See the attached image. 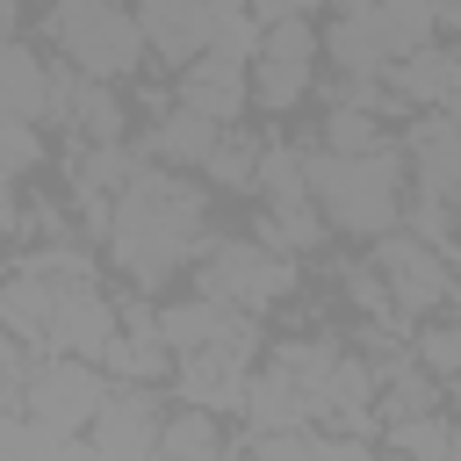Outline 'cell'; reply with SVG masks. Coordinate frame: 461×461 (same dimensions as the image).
<instances>
[{"label":"cell","instance_id":"6da1fadb","mask_svg":"<svg viewBox=\"0 0 461 461\" xmlns=\"http://www.w3.org/2000/svg\"><path fill=\"white\" fill-rule=\"evenodd\" d=\"M202 252H209V209H202V194L180 173H166V166H137V180L108 202V259L130 281L158 288V281H173Z\"/></svg>","mask_w":461,"mask_h":461},{"label":"cell","instance_id":"7a4b0ae2","mask_svg":"<svg viewBox=\"0 0 461 461\" xmlns=\"http://www.w3.org/2000/svg\"><path fill=\"white\" fill-rule=\"evenodd\" d=\"M303 180H310V202L324 209L331 230H353V238H382L396 230V187H403V151H317L303 158Z\"/></svg>","mask_w":461,"mask_h":461},{"label":"cell","instance_id":"3957f363","mask_svg":"<svg viewBox=\"0 0 461 461\" xmlns=\"http://www.w3.org/2000/svg\"><path fill=\"white\" fill-rule=\"evenodd\" d=\"M50 36L65 50V65L101 86H115L144 65V29L115 0H50Z\"/></svg>","mask_w":461,"mask_h":461},{"label":"cell","instance_id":"277c9868","mask_svg":"<svg viewBox=\"0 0 461 461\" xmlns=\"http://www.w3.org/2000/svg\"><path fill=\"white\" fill-rule=\"evenodd\" d=\"M194 288H202L209 303H223V310L259 317L267 303H281V295L295 288V259L274 252V245H259V238H216V245L202 252Z\"/></svg>","mask_w":461,"mask_h":461},{"label":"cell","instance_id":"5b68a950","mask_svg":"<svg viewBox=\"0 0 461 461\" xmlns=\"http://www.w3.org/2000/svg\"><path fill=\"white\" fill-rule=\"evenodd\" d=\"M101 396H108L101 360L50 353V360H36V367H29V382H22V418H36L43 432L72 439V432H86V418L101 411Z\"/></svg>","mask_w":461,"mask_h":461},{"label":"cell","instance_id":"8992f818","mask_svg":"<svg viewBox=\"0 0 461 461\" xmlns=\"http://www.w3.org/2000/svg\"><path fill=\"white\" fill-rule=\"evenodd\" d=\"M367 267L382 274L389 310H396L403 324L425 317V310H439V303H454V267L439 259V245H425V238H411V230H382Z\"/></svg>","mask_w":461,"mask_h":461},{"label":"cell","instance_id":"52a82bcc","mask_svg":"<svg viewBox=\"0 0 461 461\" xmlns=\"http://www.w3.org/2000/svg\"><path fill=\"white\" fill-rule=\"evenodd\" d=\"M158 425H166V411H158L151 382H108L101 411L86 418V439H94L101 461H151L158 454Z\"/></svg>","mask_w":461,"mask_h":461},{"label":"cell","instance_id":"ba28073f","mask_svg":"<svg viewBox=\"0 0 461 461\" xmlns=\"http://www.w3.org/2000/svg\"><path fill=\"white\" fill-rule=\"evenodd\" d=\"M310 58H317V29L310 14H288V22H267L259 36V58H252V101L259 108H295L310 94Z\"/></svg>","mask_w":461,"mask_h":461},{"label":"cell","instance_id":"9c48e42d","mask_svg":"<svg viewBox=\"0 0 461 461\" xmlns=\"http://www.w3.org/2000/svg\"><path fill=\"white\" fill-rule=\"evenodd\" d=\"M115 339V310L108 295L86 281V288H58L50 303V324H43V353H72V360H101Z\"/></svg>","mask_w":461,"mask_h":461},{"label":"cell","instance_id":"30bf717a","mask_svg":"<svg viewBox=\"0 0 461 461\" xmlns=\"http://www.w3.org/2000/svg\"><path fill=\"white\" fill-rule=\"evenodd\" d=\"M137 29H144V50H158L166 65H187L209 50V0H137Z\"/></svg>","mask_w":461,"mask_h":461},{"label":"cell","instance_id":"8fae6325","mask_svg":"<svg viewBox=\"0 0 461 461\" xmlns=\"http://www.w3.org/2000/svg\"><path fill=\"white\" fill-rule=\"evenodd\" d=\"M403 151H411L418 194H432V202H461V122H447V115H418V122L403 130Z\"/></svg>","mask_w":461,"mask_h":461},{"label":"cell","instance_id":"7c38bea8","mask_svg":"<svg viewBox=\"0 0 461 461\" xmlns=\"http://www.w3.org/2000/svg\"><path fill=\"white\" fill-rule=\"evenodd\" d=\"M173 101H180V108H194L202 122L230 130V122H238V108H245V65H230V58L202 50V58H187V65H180Z\"/></svg>","mask_w":461,"mask_h":461},{"label":"cell","instance_id":"4fadbf2b","mask_svg":"<svg viewBox=\"0 0 461 461\" xmlns=\"http://www.w3.org/2000/svg\"><path fill=\"white\" fill-rule=\"evenodd\" d=\"M339 7H346L339 29H331V58H339V72H346V79H382L396 58H389V43H382L375 0H339Z\"/></svg>","mask_w":461,"mask_h":461},{"label":"cell","instance_id":"5bb4252c","mask_svg":"<svg viewBox=\"0 0 461 461\" xmlns=\"http://www.w3.org/2000/svg\"><path fill=\"white\" fill-rule=\"evenodd\" d=\"M238 411L252 418V432H295V425H310V396H303V382H295L281 360L245 382V403H238Z\"/></svg>","mask_w":461,"mask_h":461},{"label":"cell","instance_id":"9a60e30c","mask_svg":"<svg viewBox=\"0 0 461 461\" xmlns=\"http://www.w3.org/2000/svg\"><path fill=\"white\" fill-rule=\"evenodd\" d=\"M101 375L108 382H166L173 375V346L158 339V324H144V331H122L115 324V339H108V353H101Z\"/></svg>","mask_w":461,"mask_h":461},{"label":"cell","instance_id":"2e32d148","mask_svg":"<svg viewBox=\"0 0 461 461\" xmlns=\"http://www.w3.org/2000/svg\"><path fill=\"white\" fill-rule=\"evenodd\" d=\"M245 461H375L353 432H310V425H295V432H259L252 439V454Z\"/></svg>","mask_w":461,"mask_h":461},{"label":"cell","instance_id":"e0dca14e","mask_svg":"<svg viewBox=\"0 0 461 461\" xmlns=\"http://www.w3.org/2000/svg\"><path fill=\"white\" fill-rule=\"evenodd\" d=\"M454 65H461V58H447V50L418 43V50H403V58L389 65V94H396L403 108H439V94H447Z\"/></svg>","mask_w":461,"mask_h":461},{"label":"cell","instance_id":"ac0fdd59","mask_svg":"<svg viewBox=\"0 0 461 461\" xmlns=\"http://www.w3.org/2000/svg\"><path fill=\"white\" fill-rule=\"evenodd\" d=\"M50 303H58V288H50L43 274H29V267H22V274L0 288V331H7V339H22V346H43Z\"/></svg>","mask_w":461,"mask_h":461},{"label":"cell","instance_id":"d6986e66","mask_svg":"<svg viewBox=\"0 0 461 461\" xmlns=\"http://www.w3.org/2000/svg\"><path fill=\"white\" fill-rule=\"evenodd\" d=\"M0 108H7V115H22V122L50 115V72H43L14 36L0 43Z\"/></svg>","mask_w":461,"mask_h":461},{"label":"cell","instance_id":"ffe728a7","mask_svg":"<svg viewBox=\"0 0 461 461\" xmlns=\"http://www.w3.org/2000/svg\"><path fill=\"white\" fill-rule=\"evenodd\" d=\"M223 317H230L223 303L194 295V303H166V310H158L151 324H158V339H166V346H173V360H180V353H202V346H209V339L223 331Z\"/></svg>","mask_w":461,"mask_h":461},{"label":"cell","instance_id":"44dd1931","mask_svg":"<svg viewBox=\"0 0 461 461\" xmlns=\"http://www.w3.org/2000/svg\"><path fill=\"white\" fill-rule=\"evenodd\" d=\"M209 144H216V122H202L194 108H173L151 122V158H166V166H202Z\"/></svg>","mask_w":461,"mask_h":461},{"label":"cell","instance_id":"7402d4cb","mask_svg":"<svg viewBox=\"0 0 461 461\" xmlns=\"http://www.w3.org/2000/svg\"><path fill=\"white\" fill-rule=\"evenodd\" d=\"M252 187L267 194V209H295V202H310L303 151H288V144H259V173H252Z\"/></svg>","mask_w":461,"mask_h":461},{"label":"cell","instance_id":"603a6c76","mask_svg":"<svg viewBox=\"0 0 461 461\" xmlns=\"http://www.w3.org/2000/svg\"><path fill=\"white\" fill-rule=\"evenodd\" d=\"M158 454H173V461H223L216 411H173V418L158 425Z\"/></svg>","mask_w":461,"mask_h":461},{"label":"cell","instance_id":"cb8c5ba5","mask_svg":"<svg viewBox=\"0 0 461 461\" xmlns=\"http://www.w3.org/2000/svg\"><path fill=\"white\" fill-rule=\"evenodd\" d=\"M375 22H382V43H389V58H403V50H418V43H432V0H375Z\"/></svg>","mask_w":461,"mask_h":461},{"label":"cell","instance_id":"d4e9b609","mask_svg":"<svg viewBox=\"0 0 461 461\" xmlns=\"http://www.w3.org/2000/svg\"><path fill=\"white\" fill-rule=\"evenodd\" d=\"M202 173H209L216 187H230V194H238V187H252V173H259V144H252V137H238V130H230V137L216 130V144H209Z\"/></svg>","mask_w":461,"mask_h":461},{"label":"cell","instance_id":"484cf974","mask_svg":"<svg viewBox=\"0 0 461 461\" xmlns=\"http://www.w3.org/2000/svg\"><path fill=\"white\" fill-rule=\"evenodd\" d=\"M447 418H432V411H418V418H396L389 425V447L403 454V461H447Z\"/></svg>","mask_w":461,"mask_h":461},{"label":"cell","instance_id":"4316f807","mask_svg":"<svg viewBox=\"0 0 461 461\" xmlns=\"http://www.w3.org/2000/svg\"><path fill=\"white\" fill-rule=\"evenodd\" d=\"M324 151H382L375 108H331L324 115Z\"/></svg>","mask_w":461,"mask_h":461},{"label":"cell","instance_id":"83f0119b","mask_svg":"<svg viewBox=\"0 0 461 461\" xmlns=\"http://www.w3.org/2000/svg\"><path fill=\"white\" fill-rule=\"evenodd\" d=\"M411 360H418L432 382H454V375H461V324H425Z\"/></svg>","mask_w":461,"mask_h":461},{"label":"cell","instance_id":"f1b7e54d","mask_svg":"<svg viewBox=\"0 0 461 461\" xmlns=\"http://www.w3.org/2000/svg\"><path fill=\"white\" fill-rule=\"evenodd\" d=\"M259 36H267V29H259V22L238 7V14H216L209 50H216V58H230V65H252V58H259Z\"/></svg>","mask_w":461,"mask_h":461},{"label":"cell","instance_id":"f546056e","mask_svg":"<svg viewBox=\"0 0 461 461\" xmlns=\"http://www.w3.org/2000/svg\"><path fill=\"white\" fill-rule=\"evenodd\" d=\"M0 461H58V432L36 418H0Z\"/></svg>","mask_w":461,"mask_h":461},{"label":"cell","instance_id":"4dcf8cb0","mask_svg":"<svg viewBox=\"0 0 461 461\" xmlns=\"http://www.w3.org/2000/svg\"><path fill=\"white\" fill-rule=\"evenodd\" d=\"M36 158H43V144H36V122H22V115H7V108H0V180L29 173Z\"/></svg>","mask_w":461,"mask_h":461},{"label":"cell","instance_id":"1f68e13d","mask_svg":"<svg viewBox=\"0 0 461 461\" xmlns=\"http://www.w3.org/2000/svg\"><path fill=\"white\" fill-rule=\"evenodd\" d=\"M403 230H411V238H425V245H447V238H454V202H432V194H418Z\"/></svg>","mask_w":461,"mask_h":461},{"label":"cell","instance_id":"d6a6232c","mask_svg":"<svg viewBox=\"0 0 461 461\" xmlns=\"http://www.w3.org/2000/svg\"><path fill=\"white\" fill-rule=\"evenodd\" d=\"M310 7H317V0H252L245 14H252V22L267 29V22H288V14H310Z\"/></svg>","mask_w":461,"mask_h":461},{"label":"cell","instance_id":"836d02e7","mask_svg":"<svg viewBox=\"0 0 461 461\" xmlns=\"http://www.w3.org/2000/svg\"><path fill=\"white\" fill-rule=\"evenodd\" d=\"M58 461H101V454H94L86 432H72V439H58Z\"/></svg>","mask_w":461,"mask_h":461},{"label":"cell","instance_id":"e575fe53","mask_svg":"<svg viewBox=\"0 0 461 461\" xmlns=\"http://www.w3.org/2000/svg\"><path fill=\"white\" fill-rule=\"evenodd\" d=\"M439 115L461 122V65H454V79H447V94H439Z\"/></svg>","mask_w":461,"mask_h":461},{"label":"cell","instance_id":"d590c367","mask_svg":"<svg viewBox=\"0 0 461 461\" xmlns=\"http://www.w3.org/2000/svg\"><path fill=\"white\" fill-rule=\"evenodd\" d=\"M432 22H447V29H461V0H432Z\"/></svg>","mask_w":461,"mask_h":461},{"label":"cell","instance_id":"8d00e7d4","mask_svg":"<svg viewBox=\"0 0 461 461\" xmlns=\"http://www.w3.org/2000/svg\"><path fill=\"white\" fill-rule=\"evenodd\" d=\"M14 36V0H0V43Z\"/></svg>","mask_w":461,"mask_h":461},{"label":"cell","instance_id":"74e56055","mask_svg":"<svg viewBox=\"0 0 461 461\" xmlns=\"http://www.w3.org/2000/svg\"><path fill=\"white\" fill-rule=\"evenodd\" d=\"M447 461H461V425H454V432H447Z\"/></svg>","mask_w":461,"mask_h":461},{"label":"cell","instance_id":"f35d334b","mask_svg":"<svg viewBox=\"0 0 461 461\" xmlns=\"http://www.w3.org/2000/svg\"><path fill=\"white\" fill-rule=\"evenodd\" d=\"M238 7H245V0H209V14H238Z\"/></svg>","mask_w":461,"mask_h":461},{"label":"cell","instance_id":"ab89813d","mask_svg":"<svg viewBox=\"0 0 461 461\" xmlns=\"http://www.w3.org/2000/svg\"><path fill=\"white\" fill-rule=\"evenodd\" d=\"M151 461H173V454H151Z\"/></svg>","mask_w":461,"mask_h":461}]
</instances>
